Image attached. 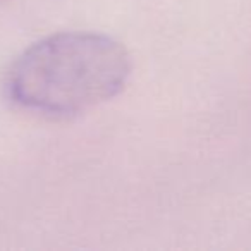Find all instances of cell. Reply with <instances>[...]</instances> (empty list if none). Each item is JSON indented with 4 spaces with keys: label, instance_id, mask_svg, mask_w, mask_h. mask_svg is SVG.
Returning a JSON list of instances; mask_svg holds the SVG:
<instances>
[{
    "label": "cell",
    "instance_id": "6da1fadb",
    "mask_svg": "<svg viewBox=\"0 0 251 251\" xmlns=\"http://www.w3.org/2000/svg\"><path fill=\"white\" fill-rule=\"evenodd\" d=\"M133 71L129 52L93 31H62L33 43L12 62L5 88L23 108L71 117L117 97Z\"/></svg>",
    "mask_w": 251,
    "mask_h": 251
}]
</instances>
